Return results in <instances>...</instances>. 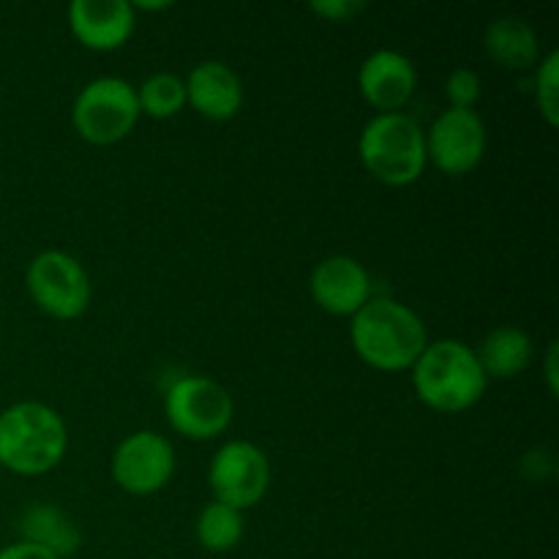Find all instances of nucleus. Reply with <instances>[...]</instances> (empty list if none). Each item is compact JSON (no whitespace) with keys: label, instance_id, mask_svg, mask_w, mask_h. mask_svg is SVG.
I'll return each instance as SVG.
<instances>
[{"label":"nucleus","instance_id":"4","mask_svg":"<svg viewBox=\"0 0 559 559\" xmlns=\"http://www.w3.org/2000/svg\"><path fill=\"white\" fill-rule=\"evenodd\" d=\"M358 156L371 178L404 189L420 180L429 167L426 131L407 112L374 115L358 136Z\"/></svg>","mask_w":559,"mask_h":559},{"label":"nucleus","instance_id":"22","mask_svg":"<svg viewBox=\"0 0 559 559\" xmlns=\"http://www.w3.org/2000/svg\"><path fill=\"white\" fill-rule=\"evenodd\" d=\"M309 9L328 22H349L360 11H366V3H358V0H314Z\"/></svg>","mask_w":559,"mask_h":559},{"label":"nucleus","instance_id":"18","mask_svg":"<svg viewBox=\"0 0 559 559\" xmlns=\"http://www.w3.org/2000/svg\"><path fill=\"white\" fill-rule=\"evenodd\" d=\"M194 533L202 549L211 551V555H227V551L238 549L246 535L243 511H235V508L216 500L207 502L197 516Z\"/></svg>","mask_w":559,"mask_h":559},{"label":"nucleus","instance_id":"10","mask_svg":"<svg viewBox=\"0 0 559 559\" xmlns=\"http://www.w3.org/2000/svg\"><path fill=\"white\" fill-rule=\"evenodd\" d=\"M489 134L475 109H442L426 131V158L448 178L473 173L486 156Z\"/></svg>","mask_w":559,"mask_h":559},{"label":"nucleus","instance_id":"12","mask_svg":"<svg viewBox=\"0 0 559 559\" xmlns=\"http://www.w3.org/2000/svg\"><path fill=\"white\" fill-rule=\"evenodd\" d=\"M69 31L93 52H115L126 47L136 27V11L129 0H71Z\"/></svg>","mask_w":559,"mask_h":559},{"label":"nucleus","instance_id":"3","mask_svg":"<svg viewBox=\"0 0 559 559\" xmlns=\"http://www.w3.org/2000/svg\"><path fill=\"white\" fill-rule=\"evenodd\" d=\"M69 448V429L44 402H16L0 413V467L16 475H44Z\"/></svg>","mask_w":559,"mask_h":559},{"label":"nucleus","instance_id":"13","mask_svg":"<svg viewBox=\"0 0 559 559\" xmlns=\"http://www.w3.org/2000/svg\"><path fill=\"white\" fill-rule=\"evenodd\" d=\"M418 87V71L413 60L399 49H377L360 63L358 91L377 115L402 112Z\"/></svg>","mask_w":559,"mask_h":559},{"label":"nucleus","instance_id":"6","mask_svg":"<svg viewBox=\"0 0 559 559\" xmlns=\"http://www.w3.org/2000/svg\"><path fill=\"white\" fill-rule=\"evenodd\" d=\"M164 413L180 437L207 442L229 429L235 415L233 393L205 374H183L169 382L164 393Z\"/></svg>","mask_w":559,"mask_h":559},{"label":"nucleus","instance_id":"24","mask_svg":"<svg viewBox=\"0 0 559 559\" xmlns=\"http://www.w3.org/2000/svg\"><path fill=\"white\" fill-rule=\"evenodd\" d=\"M557 342L549 344L546 349V360H544V374H546V388H549L551 396H557L559 391V366H557Z\"/></svg>","mask_w":559,"mask_h":559},{"label":"nucleus","instance_id":"16","mask_svg":"<svg viewBox=\"0 0 559 559\" xmlns=\"http://www.w3.org/2000/svg\"><path fill=\"white\" fill-rule=\"evenodd\" d=\"M484 49L506 71L535 69L540 60V41L535 27L524 16L506 14L489 22L484 33Z\"/></svg>","mask_w":559,"mask_h":559},{"label":"nucleus","instance_id":"5","mask_svg":"<svg viewBox=\"0 0 559 559\" xmlns=\"http://www.w3.org/2000/svg\"><path fill=\"white\" fill-rule=\"evenodd\" d=\"M140 120L136 87L120 76L91 80L71 104V126L91 145H115Z\"/></svg>","mask_w":559,"mask_h":559},{"label":"nucleus","instance_id":"11","mask_svg":"<svg viewBox=\"0 0 559 559\" xmlns=\"http://www.w3.org/2000/svg\"><path fill=\"white\" fill-rule=\"evenodd\" d=\"M309 293L325 314L349 320L374 298L369 271L349 254H333L317 262L309 276Z\"/></svg>","mask_w":559,"mask_h":559},{"label":"nucleus","instance_id":"14","mask_svg":"<svg viewBox=\"0 0 559 559\" xmlns=\"http://www.w3.org/2000/svg\"><path fill=\"white\" fill-rule=\"evenodd\" d=\"M183 82L186 104L205 120L224 123L243 109V82L224 60H202Z\"/></svg>","mask_w":559,"mask_h":559},{"label":"nucleus","instance_id":"19","mask_svg":"<svg viewBox=\"0 0 559 559\" xmlns=\"http://www.w3.org/2000/svg\"><path fill=\"white\" fill-rule=\"evenodd\" d=\"M136 104H140V115L153 120L175 118L186 109V82L169 71L151 74L136 87Z\"/></svg>","mask_w":559,"mask_h":559},{"label":"nucleus","instance_id":"25","mask_svg":"<svg viewBox=\"0 0 559 559\" xmlns=\"http://www.w3.org/2000/svg\"><path fill=\"white\" fill-rule=\"evenodd\" d=\"M134 5V11H167L169 5V0H162V3H147V0H136V3H131Z\"/></svg>","mask_w":559,"mask_h":559},{"label":"nucleus","instance_id":"21","mask_svg":"<svg viewBox=\"0 0 559 559\" xmlns=\"http://www.w3.org/2000/svg\"><path fill=\"white\" fill-rule=\"evenodd\" d=\"M480 93H484V85H480L478 71L459 66L448 74L445 98L453 109H475V104L480 102Z\"/></svg>","mask_w":559,"mask_h":559},{"label":"nucleus","instance_id":"26","mask_svg":"<svg viewBox=\"0 0 559 559\" xmlns=\"http://www.w3.org/2000/svg\"><path fill=\"white\" fill-rule=\"evenodd\" d=\"M0 469H3V467H0Z\"/></svg>","mask_w":559,"mask_h":559},{"label":"nucleus","instance_id":"1","mask_svg":"<svg viewBox=\"0 0 559 559\" xmlns=\"http://www.w3.org/2000/svg\"><path fill=\"white\" fill-rule=\"evenodd\" d=\"M355 355L377 371H409L429 344V331L413 306L396 298H371L349 320Z\"/></svg>","mask_w":559,"mask_h":559},{"label":"nucleus","instance_id":"20","mask_svg":"<svg viewBox=\"0 0 559 559\" xmlns=\"http://www.w3.org/2000/svg\"><path fill=\"white\" fill-rule=\"evenodd\" d=\"M535 104L546 123L559 126V52L551 49L535 66Z\"/></svg>","mask_w":559,"mask_h":559},{"label":"nucleus","instance_id":"2","mask_svg":"<svg viewBox=\"0 0 559 559\" xmlns=\"http://www.w3.org/2000/svg\"><path fill=\"white\" fill-rule=\"evenodd\" d=\"M409 371L415 396L435 413H464L475 407L489 388L475 349L459 338L429 342Z\"/></svg>","mask_w":559,"mask_h":559},{"label":"nucleus","instance_id":"17","mask_svg":"<svg viewBox=\"0 0 559 559\" xmlns=\"http://www.w3.org/2000/svg\"><path fill=\"white\" fill-rule=\"evenodd\" d=\"M475 355L489 380H513L530 369L535 358V344L524 328L500 325L486 333Z\"/></svg>","mask_w":559,"mask_h":559},{"label":"nucleus","instance_id":"8","mask_svg":"<svg viewBox=\"0 0 559 559\" xmlns=\"http://www.w3.org/2000/svg\"><path fill=\"white\" fill-rule=\"evenodd\" d=\"M207 486L216 502L235 511H249L271 489V459L249 440L224 442L211 459Z\"/></svg>","mask_w":559,"mask_h":559},{"label":"nucleus","instance_id":"9","mask_svg":"<svg viewBox=\"0 0 559 559\" xmlns=\"http://www.w3.org/2000/svg\"><path fill=\"white\" fill-rule=\"evenodd\" d=\"M112 480L134 497L162 491L175 475V448L162 431L140 429L118 442L109 462Z\"/></svg>","mask_w":559,"mask_h":559},{"label":"nucleus","instance_id":"15","mask_svg":"<svg viewBox=\"0 0 559 559\" xmlns=\"http://www.w3.org/2000/svg\"><path fill=\"white\" fill-rule=\"evenodd\" d=\"M20 535L25 544L38 546L58 559L74 557L82 549V530L52 502L27 506L20 516Z\"/></svg>","mask_w":559,"mask_h":559},{"label":"nucleus","instance_id":"7","mask_svg":"<svg viewBox=\"0 0 559 559\" xmlns=\"http://www.w3.org/2000/svg\"><path fill=\"white\" fill-rule=\"evenodd\" d=\"M25 287L38 311L52 320H76L87 311L93 298L91 276L69 251L47 249L31 260Z\"/></svg>","mask_w":559,"mask_h":559},{"label":"nucleus","instance_id":"23","mask_svg":"<svg viewBox=\"0 0 559 559\" xmlns=\"http://www.w3.org/2000/svg\"><path fill=\"white\" fill-rule=\"evenodd\" d=\"M0 559H58V557L38 549V546L25 544V540H16V544H9L0 549Z\"/></svg>","mask_w":559,"mask_h":559}]
</instances>
